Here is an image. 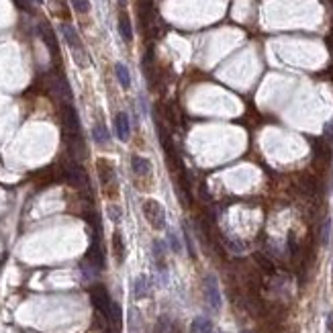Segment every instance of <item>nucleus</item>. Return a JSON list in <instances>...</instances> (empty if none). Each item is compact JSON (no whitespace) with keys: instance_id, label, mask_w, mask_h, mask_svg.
Here are the masks:
<instances>
[{"instance_id":"f257e3e1","label":"nucleus","mask_w":333,"mask_h":333,"mask_svg":"<svg viewBox=\"0 0 333 333\" xmlns=\"http://www.w3.org/2000/svg\"><path fill=\"white\" fill-rule=\"evenodd\" d=\"M90 298H92V305L96 307V311H100L109 321H114V323H119V319H121V309H119L117 303L111 301L109 292L102 289V286H98L96 290H92V296H90Z\"/></svg>"},{"instance_id":"f03ea898","label":"nucleus","mask_w":333,"mask_h":333,"mask_svg":"<svg viewBox=\"0 0 333 333\" xmlns=\"http://www.w3.org/2000/svg\"><path fill=\"white\" fill-rule=\"evenodd\" d=\"M141 211H143V217L147 219V223L152 225L154 229H164L166 227V211L157 200H154V199L143 200Z\"/></svg>"},{"instance_id":"7ed1b4c3","label":"nucleus","mask_w":333,"mask_h":333,"mask_svg":"<svg viewBox=\"0 0 333 333\" xmlns=\"http://www.w3.org/2000/svg\"><path fill=\"white\" fill-rule=\"evenodd\" d=\"M96 172H98V178H100V184L105 188L107 194H117V174H114V168L112 164H109L107 159H98L96 164Z\"/></svg>"},{"instance_id":"20e7f679","label":"nucleus","mask_w":333,"mask_h":333,"mask_svg":"<svg viewBox=\"0 0 333 333\" xmlns=\"http://www.w3.org/2000/svg\"><path fill=\"white\" fill-rule=\"evenodd\" d=\"M204 298H206V303H209V307L213 309V311H221L223 296H221L219 282H217V278L213 276V274L204 276Z\"/></svg>"},{"instance_id":"39448f33","label":"nucleus","mask_w":333,"mask_h":333,"mask_svg":"<svg viewBox=\"0 0 333 333\" xmlns=\"http://www.w3.org/2000/svg\"><path fill=\"white\" fill-rule=\"evenodd\" d=\"M62 121H64V135H76L80 133V119L72 105H64L62 109Z\"/></svg>"},{"instance_id":"423d86ee","label":"nucleus","mask_w":333,"mask_h":333,"mask_svg":"<svg viewBox=\"0 0 333 333\" xmlns=\"http://www.w3.org/2000/svg\"><path fill=\"white\" fill-rule=\"evenodd\" d=\"M296 186L301 188L307 197H315L319 192V182L313 174H298L296 176Z\"/></svg>"},{"instance_id":"0eeeda50","label":"nucleus","mask_w":333,"mask_h":333,"mask_svg":"<svg viewBox=\"0 0 333 333\" xmlns=\"http://www.w3.org/2000/svg\"><path fill=\"white\" fill-rule=\"evenodd\" d=\"M62 33H64V37H66L67 45H70V47H72V51H74V53H76V51H84V47H82V41H80V37H78L76 29L70 25V22H64V25H62Z\"/></svg>"},{"instance_id":"6e6552de","label":"nucleus","mask_w":333,"mask_h":333,"mask_svg":"<svg viewBox=\"0 0 333 333\" xmlns=\"http://www.w3.org/2000/svg\"><path fill=\"white\" fill-rule=\"evenodd\" d=\"M114 127H117V137L121 141H127L131 135V125H129V117L125 112H119L114 117Z\"/></svg>"},{"instance_id":"1a4fd4ad","label":"nucleus","mask_w":333,"mask_h":333,"mask_svg":"<svg viewBox=\"0 0 333 333\" xmlns=\"http://www.w3.org/2000/svg\"><path fill=\"white\" fill-rule=\"evenodd\" d=\"M131 168L137 176H149L152 174V162L147 157H141V155H133L131 157Z\"/></svg>"},{"instance_id":"9d476101","label":"nucleus","mask_w":333,"mask_h":333,"mask_svg":"<svg viewBox=\"0 0 333 333\" xmlns=\"http://www.w3.org/2000/svg\"><path fill=\"white\" fill-rule=\"evenodd\" d=\"M149 294V278L145 274H139L133 282V296L135 298H145Z\"/></svg>"},{"instance_id":"9b49d317","label":"nucleus","mask_w":333,"mask_h":333,"mask_svg":"<svg viewBox=\"0 0 333 333\" xmlns=\"http://www.w3.org/2000/svg\"><path fill=\"white\" fill-rule=\"evenodd\" d=\"M39 33H41V37H43L45 45L49 47V51H51L53 55H57V41H55V35H53V31H51V27L47 25V22H41Z\"/></svg>"},{"instance_id":"f8f14e48","label":"nucleus","mask_w":333,"mask_h":333,"mask_svg":"<svg viewBox=\"0 0 333 333\" xmlns=\"http://www.w3.org/2000/svg\"><path fill=\"white\" fill-rule=\"evenodd\" d=\"M166 247H164V244L162 241H154V260H155V266H157V270L164 274L166 276Z\"/></svg>"},{"instance_id":"ddd939ff","label":"nucleus","mask_w":333,"mask_h":333,"mask_svg":"<svg viewBox=\"0 0 333 333\" xmlns=\"http://www.w3.org/2000/svg\"><path fill=\"white\" fill-rule=\"evenodd\" d=\"M213 331V323L206 317H197L190 323V333H211Z\"/></svg>"},{"instance_id":"4468645a","label":"nucleus","mask_w":333,"mask_h":333,"mask_svg":"<svg viewBox=\"0 0 333 333\" xmlns=\"http://www.w3.org/2000/svg\"><path fill=\"white\" fill-rule=\"evenodd\" d=\"M119 33H121V37L125 39V41H131L133 39V31H131V21H129V17L127 15H119Z\"/></svg>"},{"instance_id":"2eb2a0df","label":"nucleus","mask_w":333,"mask_h":333,"mask_svg":"<svg viewBox=\"0 0 333 333\" xmlns=\"http://www.w3.org/2000/svg\"><path fill=\"white\" fill-rule=\"evenodd\" d=\"M114 74H117V80H119V84L123 88L131 86V76H129V70H127V66H125V64H117V66H114Z\"/></svg>"},{"instance_id":"dca6fc26","label":"nucleus","mask_w":333,"mask_h":333,"mask_svg":"<svg viewBox=\"0 0 333 333\" xmlns=\"http://www.w3.org/2000/svg\"><path fill=\"white\" fill-rule=\"evenodd\" d=\"M92 137H94V141H96V143H100V145H105V143H109V141H111L109 131H107V127H105L102 123H96L94 127H92Z\"/></svg>"},{"instance_id":"f3484780","label":"nucleus","mask_w":333,"mask_h":333,"mask_svg":"<svg viewBox=\"0 0 333 333\" xmlns=\"http://www.w3.org/2000/svg\"><path fill=\"white\" fill-rule=\"evenodd\" d=\"M127 327H129V333H139V327H141V317H139V313H137V309H135V307H131V309H129Z\"/></svg>"},{"instance_id":"a211bd4d","label":"nucleus","mask_w":333,"mask_h":333,"mask_svg":"<svg viewBox=\"0 0 333 333\" xmlns=\"http://www.w3.org/2000/svg\"><path fill=\"white\" fill-rule=\"evenodd\" d=\"M112 251L117 256V262L123 264V258H125V245H123V237L121 233H114L112 235Z\"/></svg>"},{"instance_id":"6ab92c4d","label":"nucleus","mask_w":333,"mask_h":333,"mask_svg":"<svg viewBox=\"0 0 333 333\" xmlns=\"http://www.w3.org/2000/svg\"><path fill=\"white\" fill-rule=\"evenodd\" d=\"M329 231H331V223H329V219H325L323 223H321V233H319V239H321V244H327L329 241Z\"/></svg>"},{"instance_id":"aec40b11","label":"nucleus","mask_w":333,"mask_h":333,"mask_svg":"<svg viewBox=\"0 0 333 333\" xmlns=\"http://www.w3.org/2000/svg\"><path fill=\"white\" fill-rule=\"evenodd\" d=\"M109 217H111V221H112V223H121V217H123L121 206H117V204L109 206Z\"/></svg>"},{"instance_id":"412c9836","label":"nucleus","mask_w":333,"mask_h":333,"mask_svg":"<svg viewBox=\"0 0 333 333\" xmlns=\"http://www.w3.org/2000/svg\"><path fill=\"white\" fill-rule=\"evenodd\" d=\"M72 6L76 8V13H88V10H90V2H88V0H72Z\"/></svg>"},{"instance_id":"4be33fe9","label":"nucleus","mask_w":333,"mask_h":333,"mask_svg":"<svg viewBox=\"0 0 333 333\" xmlns=\"http://www.w3.org/2000/svg\"><path fill=\"white\" fill-rule=\"evenodd\" d=\"M168 241H170V249L174 251V254H180L182 251V245H180V239L174 235V233H170L168 235Z\"/></svg>"},{"instance_id":"5701e85b","label":"nucleus","mask_w":333,"mask_h":333,"mask_svg":"<svg viewBox=\"0 0 333 333\" xmlns=\"http://www.w3.org/2000/svg\"><path fill=\"white\" fill-rule=\"evenodd\" d=\"M119 4H121V6H125V4H127V0H119Z\"/></svg>"},{"instance_id":"b1692460","label":"nucleus","mask_w":333,"mask_h":333,"mask_svg":"<svg viewBox=\"0 0 333 333\" xmlns=\"http://www.w3.org/2000/svg\"><path fill=\"white\" fill-rule=\"evenodd\" d=\"M211 333H221V331H219V329H215V327H213V331H211Z\"/></svg>"}]
</instances>
